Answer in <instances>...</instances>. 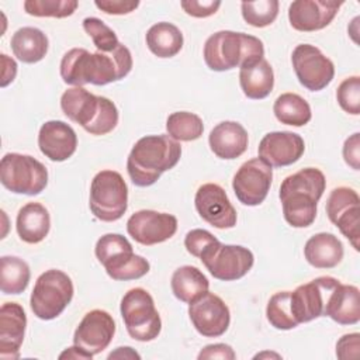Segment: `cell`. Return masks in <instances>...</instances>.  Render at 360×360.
<instances>
[{"label": "cell", "mask_w": 360, "mask_h": 360, "mask_svg": "<svg viewBox=\"0 0 360 360\" xmlns=\"http://www.w3.org/2000/svg\"><path fill=\"white\" fill-rule=\"evenodd\" d=\"M132 69L129 49L120 44L111 52H89L84 48H72L60 60V76L66 84L104 86L124 79Z\"/></svg>", "instance_id": "1"}, {"label": "cell", "mask_w": 360, "mask_h": 360, "mask_svg": "<svg viewBox=\"0 0 360 360\" xmlns=\"http://www.w3.org/2000/svg\"><path fill=\"white\" fill-rule=\"evenodd\" d=\"M326 187L325 174L316 167H305L287 176L278 197L284 219L292 228H307L316 218V205Z\"/></svg>", "instance_id": "2"}, {"label": "cell", "mask_w": 360, "mask_h": 360, "mask_svg": "<svg viewBox=\"0 0 360 360\" xmlns=\"http://www.w3.org/2000/svg\"><path fill=\"white\" fill-rule=\"evenodd\" d=\"M181 156V146L169 135H146L135 142L128 159L127 172L138 187L158 181L162 173L173 169Z\"/></svg>", "instance_id": "3"}, {"label": "cell", "mask_w": 360, "mask_h": 360, "mask_svg": "<svg viewBox=\"0 0 360 360\" xmlns=\"http://www.w3.org/2000/svg\"><path fill=\"white\" fill-rule=\"evenodd\" d=\"M63 114L91 135H105L118 124L117 105L107 97L94 96L84 87H70L60 97Z\"/></svg>", "instance_id": "4"}, {"label": "cell", "mask_w": 360, "mask_h": 360, "mask_svg": "<svg viewBox=\"0 0 360 360\" xmlns=\"http://www.w3.org/2000/svg\"><path fill=\"white\" fill-rule=\"evenodd\" d=\"M202 55L211 70L225 72L264 58V46L257 37L224 30L207 38Z\"/></svg>", "instance_id": "5"}, {"label": "cell", "mask_w": 360, "mask_h": 360, "mask_svg": "<svg viewBox=\"0 0 360 360\" xmlns=\"http://www.w3.org/2000/svg\"><path fill=\"white\" fill-rule=\"evenodd\" d=\"M94 253L107 274L117 281L141 278L150 269L149 262L135 255L129 240L120 233L103 235L96 243Z\"/></svg>", "instance_id": "6"}, {"label": "cell", "mask_w": 360, "mask_h": 360, "mask_svg": "<svg viewBox=\"0 0 360 360\" xmlns=\"http://www.w3.org/2000/svg\"><path fill=\"white\" fill-rule=\"evenodd\" d=\"M72 278L62 270L51 269L44 271L35 281L30 305L34 315L42 321L59 316L73 298Z\"/></svg>", "instance_id": "7"}, {"label": "cell", "mask_w": 360, "mask_h": 360, "mask_svg": "<svg viewBox=\"0 0 360 360\" xmlns=\"http://www.w3.org/2000/svg\"><path fill=\"white\" fill-rule=\"evenodd\" d=\"M128 335L138 342H150L162 330L160 315L152 295L142 287L128 290L120 305Z\"/></svg>", "instance_id": "8"}, {"label": "cell", "mask_w": 360, "mask_h": 360, "mask_svg": "<svg viewBox=\"0 0 360 360\" xmlns=\"http://www.w3.org/2000/svg\"><path fill=\"white\" fill-rule=\"evenodd\" d=\"M89 205L97 219L118 221L128 208V187L122 176L115 170L98 172L90 184Z\"/></svg>", "instance_id": "9"}, {"label": "cell", "mask_w": 360, "mask_h": 360, "mask_svg": "<svg viewBox=\"0 0 360 360\" xmlns=\"http://www.w3.org/2000/svg\"><path fill=\"white\" fill-rule=\"evenodd\" d=\"M0 181L11 193L37 195L48 184V170L35 158L11 152L1 158Z\"/></svg>", "instance_id": "10"}, {"label": "cell", "mask_w": 360, "mask_h": 360, "mask_svg": "<svg viewBox=\"0 0 360 360\" xmlns=\"http://www.w3.org/2000/svg\"><path fill=\"white\" fill-rule=\"evenodd\" d=\"M200 260L214 278L233 281L249 273L255 263V256L245 246L224 245L217 240L202 252Z\"/></svg>", "instance_id": "11"}, {"label": "cell", "mask_w": 360, "mask_h": 360, "mask_svg": "<svg viewBox=\"0 0 360 360\" xmlns=\"http://www.w3.org/2000/svg\"><path fill=\"white\" fill-rule=\"evenodd\" d=\"M291 62L298 82L311 91H319L333 80V62L311 44L297 45Z\"/></svg>", "instance_id": "12"}, {"label": "cell", "mask_w": 360, "mask_h": 360, "mask_svg": "<svg viewBox=\"0 0 360 360\" xmlns=\"http://www.w3.org/2000/svg\"><path fill=\"white\" fill-rule=\"evenodd\" d=\"M339 283L335 277L321 276L291 291V311L298 325L323 316L328 298Z\"/></svg>", "instance_id": "13"}, {"label": "cell", "mask_w": 360, "mask_h": 360, "mask_svg": "<svg viewBox=\"0 0 360 360\" xmlns=\"http://www.w3.org/2000/svg\"><path fill=\"white\" fill-rule=\"evenodd\" d=\"M326 214L332 224L349 239L356 250L360 245V197L352 187H336L326 201Z\"/></svg>", "instance_id": "14"}, {"label": "cell", "mask_w": 360, "mask_h": 360, "mask_svg": "<svg viewBox=\"0 0 360 360\" xmlns=\"http://www.w3.org/2000/svg\"><path fill=\"white\" fill-rule=\"evenodd\" d=\"M273 169L259 158L245 162L233 176L232 188L236 198L249 207L262 204L270 190Z\"/></svg>", "instance_id": "15"}, {"label": "cell", "mask_w": 360, "mask_h": 360, "mask_svg": "<svg viewBox=\"0 0 360 360\" xmlns=\"http://www.w3.org/2000/svg\"><path fill=\"white\" fill-rule=\"evenodd\" d=\"M188 316L194 329L205 338L222 336L231 322L228 305L221 297L210 291L188 304Z\"/></svg>", "instance_id": "16"}, {"label": "cell", "mask_w": 360, "mask_h": 360, "mask_svg": "<svg viewBox=\"0 0 360 360\" xmlns=\"http://www.w3.org/2000/svg\"><path fill=\"white\" fill-rule=\"evenodd\" d=\"M177 231V218L155 210H139L127 221L128 235L138 243L152 246L170 239Z\"/></svg>", "instance_id": "17"}, {"label": "cell", "mask_w": 360, "mask_h": 360, "mask_svg": "<svg viewBox=\"0 0 360 360\" xmlns=\"http://www.w3.org/2000/svg\"><path fill=\"white\" fill-rule=\"evenodd\" d=\"M194 205L198 215L214 228L228 229L236 225V210L219 184L205 183L200 186L194 197Z\"/></svg>", "instance_id": "18"}, {"label": "cell", "mask_w": 360, "mask_h": 360, "mask_svg": "<svg viewBox=\"0 0 360 360\" xmlns=\"http://www.w3.org/2000/svg\"><path fill=\"white\" fill-rule=\"evenodd\" d=\"M114 333L115 322L112 316L104 309H91L77 325L73 335V345L96 356L108 347Z\"/></svg>", "instance_id": "19"}, {"label": "cell", "mask_w": 360, "mask_h": 360, "mask_svg": "<svg viewBox=\"0 0 360 360\" xmlns=\"http://www.w3.org/2000/svg\"><path fill=\"white\" fill-rule=\"evenodd\" d=\"M305 152L304 139L290 131H274L266 134L257 148L259 159L271 167L290 166L300 160Z\"/></svg>", "instance_id": "20"}, {"label": "cell", "mask_w": 360, "mask_h": 360, "mask_svg": "<svg viewBox=\"0 0 360 360\" xmlns=\"http://www.w3.org/2000/svg\"><path fill=\"white\" fill-rule=\"evenodd\" d=\"M342 4L336 0H297L288 7V20L297 31H319L332 22Z\"/></svg>", "instance_id": "21"}, {"label": "cell", "mask_w": 360, "mask_h": 360, "mask_svg": "<svg viewBox=\"0 0 360 360\" xmlns=\"http://www.w3.org/2000/svg\"><path fill=\"white\" fill-rule=\"evenodd\" d=\"M38 146L41 153L49 160L63 162L76 152L77 135L69 124L51 120L44 122L39 128Z\"/></svg>", "instance_id": "22"}, {"label": "cell", "mask_w": 360, "mask_h": 360, "mask_svg": "<svg viewBox=\"0 0 360 360\" xmlns=\"http://www.w3.org/2000/svg\"><path fill=\"white\" fill-rule=\"evenodd\" d=\"M27 315L17 302H4L0 308V357L17 359L24 342Z\"/></svg>", "instance_id": "23"}, {"label": "cell", "mask_w": 360, "mask_h": 360, "mask_svg": "<svg viewBox=\"0 0 360 360\" xmlns=\"http://www.w3.org/2000/svg\"><path fill=\"white\" fill-rule=\"evenodd\" d=\"M208 143L217 158L232 160L246 152L249 138L239 122L222 121L211 129Z\"/></svg>", "instance_id": "24"}, {"label": "cell", "mask_w": 360, "mask_h": 360, "mask_svg": "<svg viewBox=\"0 0 360 360\" xmlns=\"http://www.w3.org/2000/svg\"><path fill=\"white\" fill-rule=\"evenodd\" d=\"M323 316L340 325H356L360 321V291L356 285L339 283L330 292Z\"/></svg>", "instance_id": "25"}, {"label": "cell", "mask_w": 360, "mask_h": 360, "mask_svg": "<svg viewBox=\"0 0 360 360\" xmlns=\"http://www.w3.org/2000/svg\"><path fill=\"white\" fill-rule=\"evenodd\" d=\"M239 84L248 98H266L274 86L271 65L264 58L242 65L239 68Z\"/></svg>", "instance_id": "26"}, {"label": "cell", "mask_w": 360, "mask_h": 360, "mask_svg": "<svg viewBox=\"0 0 360 360\" xmlns=\"http://www.w3.org/2000/svg\"><path fill=\"white\" fill-rule=\"evenodd\" d=\"M15 228L20 239L35 245L42 242L49 233L51 217L48 210L39 202H27L17 214Z\"/></svg>", "instance_id": "27"}, {"label": "cell", "mask_w": 360, "mask_h": 360, "mask_svg": "<svg viewBox=\"0 0 360 360\" xmlns=\"http://www.w3.org/2000/svg\"><path fill=\"white\" fill-rule=\"evenodd\" d=\"M342 242L329 232H319L311 236L304 246L305 260L315 269H332L343 259Z\"/></svg>", "instance_id": "28"}, {"label": "cell", "mask_w": 360, "mask_h": 360, "mask_svg": "<svg viewBox=\"0 0 360 360\" xmlns=\"http://www.w3.org/2000/svg\"><path fill=\"white\" fill-rule=\"evenodd\" d=\"M14 56L24 63H37L48 52V37L35 27L18 28L10 41Z\"/></svg>", "instance_id": "29"}, {"label": "cell", "mask_w": 360, "mask_h": 360, "mask_svg": "<svg viewBox=\"0 0 360 360\" xmlns=\"http://www.w3.org/2000/svg\"><path fill=\"white\" fill-rule=\"evenodd\" d=\"M170 287L173 295L179 301L190 304L208 291L210 281L201 270L186 264L174 270L170 280Z\"/></svg>", "instance_id": "30"}, {"label": "cell", "mask_w": 360, "mask_h": 360, "mask_svg": "<svg viewBox=\"0 0 360 360\" xmlns=\"http://www.w3.org/2000/svg\"><path fill=\"white\" fill-rule=\"evenodd\" d=\"M146 46L158 58L176 56L183 48V34L172 22L160 21L153 24L146 32Z\"/></svg>", "instance_id": "31"}, {"label": "cell", "mask_w": 360, "mask_h": 360, "mask_svg": "<svg viewBox=\"0 0 360 360\" xmlns=\"http://www.w3.org/2000/svg\"><path fill=\"white\" fill-rule=\"evenodd\" d=\"M273 112L281 124L292 127H302L312 118L308 101L295 93L280 94L274 101Z\"/></svg>", "instance_id": "32"}, {"label": "cell", "mask_w": 360, "mask_h": 360, "mask_svg": "<svg viewBox=\"0 0 360 360\" xmlns=\"http://www.w3.org/2000/svg\"><path fill=\"white\" fill-rule=\"evenodd\" d=\"M31 271L27 262L17 256L0 259V290L3 294H20L30 283Z\"/></svg>", "instance_id": "33"}, {"label": "cell", "mask_w": 360, "mask_h": 360, "mask_svg": "<svg viewBox=\"0 0 360 360\" xmlns=\"http://www.w3.org/2000/svg\"><path fill=\"white\" fill-rule=\"evenodd\" d=\"M167 135L174 141L190 142L198 139L204 132L202 120L190 111L172 112L166 120Z\"/></svg>", "instance_id": "34"}, {"label": "cell", "mask_w": 360, "mask_h": 360, "mask_svg": "<svg viewBox=\"0 0 360 360\" xmlns=\"http://www.w3.org/2000/svg\"><path fill=\"white\" fill-rule=\"evenodd\" d=\"M291 291H280L271 295L266 307V316L270 325L280 330H288L298 326L290 302Z\"/></svg>", "instance_id": "35"}, {"label": "cell", "mask_w": 360, "mask_h": 360, "mask_svg": "<svg viewBox=\"0 0 360 360\" xmlns=\"http://www.w3.org/2000/svg\"><path fill=\"white\" fill-rule=\"evenodd\" d=\"M278 6L277 0L243 1L240 4L242 17L249 25L263 28L274 22L278 15Z\"/></svg>", "instance_id": "36"}, {"label": "cell", "mask_w": 360, "mask_h": 360, "mask_svg": "<svg viewBox=\"0 0 360 360\" xmlns=\"http://www.w3.org/2000/svg\"><path fill=\"white\" fill-rule=\"evenodd\" d=\"M79 3L76 0H27L24 10L34 17H55L65 18L72 15Z\"/></svg>", "instance_id": "37"}, {"label": "cell", "mask_w": 360, "mask_h": 360, "mask_svg": "<svg viewBox=\"0 0 360 360\" xmlns=\"http://www.w3.org/2000/svg\"><path fill=\"white\" fill-rule=\"evenodd\" d=\"M83 28L87 32V35L93 39V44L100 52H111L121 44L115 32L97 17L84 18Z\"/></svg>", "instance_id": "38"}, {"label": "cell", "mask_w": 360, "mask_h": 360, "mask_svg": "<svg viewBox=\"0 0 360 360\" xmlns=\"http://www.w3.org/2000/svg\"><path fill=\"white\" fill-rule=\"evenodd\" d=\"M336 98L343 111L359 115L360 114V77H346L336 90Z\"/></svg>", "instance_id": "39"}, {"label": "cell", "mask_w": 360, "mask_h": 360, "mask_svg": "<svg viewBox=\"0 0 360 360\" xmlns=\"http://www.w3.org/2000/svg\"><path fill=\"white\" fill-rule=\"evenodd\" d=\"M217 240L218 239L211 232L197 228V229H191L186 233L184 246L190 255L200 259L202 252Z\"/></svg>", "instance_id": "40"}, {"label": "cell", "mask_w": 360, "mask_h": 360, "mask_svg": "<svg viewBox=\"0 0 360 360\" xmlns=\"http://www.w3.org/2000/svg\"><path fill=\"white\" fill-rule=\"evenodd\" d=\"M181 8L191 17L205 18L218 11L221 1H202V0H183L180 3Z\"/></svg>", "instance_id": "41"}, {"label": "cell", "mask_w": 360, "mask_h": 360, "mask_svg": "<svg viewBox=\"0 0 360 360\" xmlns=\"http://www.w3.org/2000/svg\"><path fill=\"white\" fill-rule=\"evenodd\" d=\"M360 349V335L346 333L336 343V356L342 360L357 359Z\"/></svg>", "instance_id": "42"}, {"label": "cell", "mask_w": 360, "mask_h": 360, "mask_svg": "<svg viewBox=\"0 0 360 360\" xmlns=\"http://www.w3.org/2000/svg\"><path fill=\"white\" fill-rule=\"evenodd\" d=\"M96 7L105 14H114V15H122L132 13L138 6L139 1H127V0H96Z\"/></svg>", "instance_id": "43"}, {"label": "cell", "mask_w": 360, "mask_h": 360, "mask_svg": "<svg viewBox=\"0 0 360 360\" xmlns=\"http://www.w3.org/2000/svg\"><path fill=\"white\" fill-rule=\"evenodd\" d=\"M343 159L354 170L360 169V134L354 132L343 143Z\"/></svg>", "instance_id": "44"}, {"label": "cell", "mask_w": 360, "mask_h": 360, "mask_svg": "<svg viewBox=\"0 0 360 360\" xmlns=\"http://www.w3.org/2000/svg\"><path fill=\"white\" fill-rule=\"evenodd\" d=\"M198 360H211V359H221V360H233L236 357L233 349L225 343H215L204 346L198 353Z\"/></svg>", "instance_id": "45"}, {"label": "cell", "mask_w": 360, "mask_h": 360, "mask_svg": "<svg viewBox=\"0 0 360 360\" xmlns=\"http://www.w3.org/2000/svg\"><path fill=\"white\" fill-rule=\"evenodd\" d=\"M0 59H1V82H0V84H1V87H6L15 79L17 63L14 59L8 58L6 53H1Z\"/></svg>", "instance_id": "46"}, {"label": "cell", "mask_w": 360, "mask_h": 360, "mask_svg": "<svg viewBox=\"0 0 360 360\" xmlns=\"http://www.w3.org/2000/svg\"><path fill=\"white\" fill-rule=\"evenodd\" d=\"M59 359H75V360L76 359H86V360H89V359H93V356L90 353H87L86 350H83L82 347L73 345L72 347H68L65 352H62L59 354Z\"/></svg>", "instance_id": "47"}, {"label": "cell", "mask_w": 360, "mask_h": 360, "mask_svg": "<svg viewBox=\"0 0 360 360\" xmlns=\"http://www.w3.org/2000/svg\"><path fill=\"white\" fill-rule=\"evenodd\" d=\"M114 357H131V359H139V354L136 353V352H134L132 350V347H128V346H125V347H118L115 352H112V353H110V356H108V359H114Z\"/></svg>", "instance_id": "48"}, {"label": "cell", "mask_w": 360, "mask_h": 360, "mask_svg": "<svg viewBox=\"0 0 360 360\" xmlns=\"http://www.w3.org/2000/svg\"><path fill=\"white\" fill-rule=\"evenodd\" d=\"M271 357V356H276V357H280L278 354H274V353H269V352H266V353H259V354H256L255 356V359H260V357Z\"/></svg>", "instance_id": "49"}]
</instances>
